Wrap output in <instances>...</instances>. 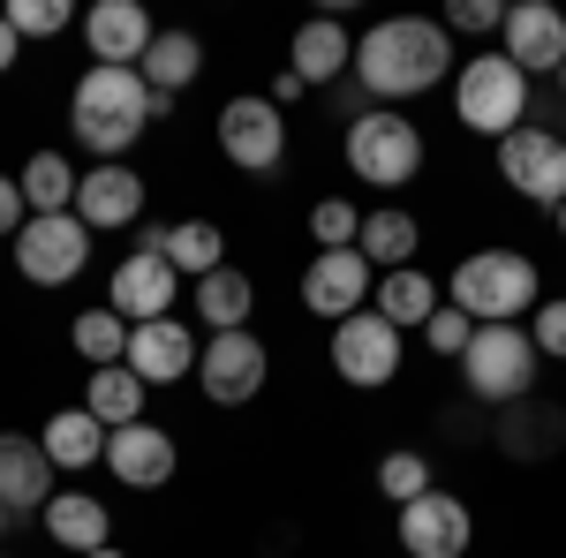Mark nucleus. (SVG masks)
Returning <instances> with one entry per match:
<instances>
[{
    "instance_id": "nucleus-1",
    "label": "nucleus",
    "mask_w": 566,
    "mask_h": 558,
    "mask_svg": "<svg viewBox=\"0 0 566 558\" xmlns=\"http://www.w3.org/2000/svg\"><path fill=\"white\" fill-rule=\"evenodd\" d=\"M453 69V31L431 23V15H386L355 39V84L370 91L378 106H400V98H423V91L446 84Z\"/></svg>"
},
{
    "instance_id": "nucleus-2",
    "label": "nucleus",
    "mask_w": 566,
    "mask_h": 558,
    "mask_svg": "<svg viewBox=\"0 0 566 558\" xmlns=\"http://www.w3.org/2000/svg\"><path fill=\"white\" fill-rule=\"evenodd\" d=\"M167 106H175V98H159L136 69L91 61L84 76H76V91H69V129L84 136V151H98V167H114L151 122H167Z\"/></svg>"
},
{
    "instance_id": "nucleus-3",
    "label": "nucleus",
    "mask_w": 566,
    "mask_h": 558,
    "mask_svg": "<svg viewBox=\"0 0 566 558\" xmlns=\"http://www.w3.org/2000/svg\"><path fill=\"white\" fill-rule=\"evenodd\" d=\"M453 309H469L476 325H522L544 302V272L522 257V250H476V257L453 264Z\"/></svg>"
},
{
    "instance_id": "nucleus-4",
    "label": "nucleus",
    "mask_w": 566,
    "mask_h": 558,
    "mask_svg": "<svg viewBox=\"0 0 566 558\" xmlns=\"http://www.w3.org/2000/svg\"><path fill=\"white\" fill-rule=\"evenodd\" d=\"M453 114L469 122L476 136H514L528 122V76L506 61V53H469L453 69Z\"/></svg>"
},
{
    "instance_id": "nucleus-5",
    "label": "nucleus",
    "mask_w": 566,
    "mask_h": 558,
    "mask_svg": "<svg viewBox=\"0 0 566 558\" xmlns=\"http://www.w3.org/2000/svg\"><path fill=\"white\" fill-rule=\"evenodd\" d=\"M340 151H348V173L370 181V189H408V181L423 173V129H416L408 114H392V106L355 114Z\"/></svg>"
},
{
    "instance_id": "nucleus-6",
    "label": "nucleus",
    "mask_w": 566,
    "mask_h": 558,
    "mask_svg": "<svg viewBox=\"0 0 566 558\" xmlns=\"http://www.w3.org/2000/svg\"><path fill=\"white\" fill-rule=\"evenodd\" d=\"M536 370H544V355L528 340V325H476V340L461 355V386L491 400V408H514L536 392Z\"/></svg>"
},
{
    "instance_id": "nucleus-7",
    "label": "nucleus",
    "mask_w": 566,
    "mask_h": 558,
    "mask_svg": "<svg viewBox=\"0 0 566 558\" xmlns=\"http://www.w3.org/2000/svg\"><path fill=\"white\" fill-rule=\"evenodd\" d=\"M84 264H91V227L76 212L23 219V234H15V272H23L31 287H69Z\"/></svg>"
},
{
    "instance_id": "nucleus-8",
    "label": "nucleus",
    "mask_w": 566,
    "mask_h": 558,
    "mask_svg": "<svg viewBox=\"0 0 566 558\" xmlns=\"http://www.w3.org/2000/svg\"><path fill=\"white\" fill-rule=\"evenodd\" d=\"M499 181H506L514 197H528V204H552V212H559L566 204V136L536 129V122H522L514 136H499Z\"/></svg>"
},
{
    "instance_id": "nucleus-9",
    "label": "nucleus",
    "mask_w": 566,
    "mask_h": 558,
    "mask_svg": "<svg viewBox=\"0 0 566 558\" xmlns=\"http://www.w3.org/2000/svg\"><path fill=\"white\" fill-rule=\"evenodd\" d=\"M219 151H227V167L242 173H272L287 159V114L272 106V98H227L219 106Z\"/></svg>"
},
{
    "instance_id": "nucleus-10",
    "label": "nucleus",
    "mask_w": 566,
    "mask_h": 558,
    "mask_svg": "<svg viewBox=\"0 0 566 558\" xmlns=\"http://www.w3.org/2000/svg\"><path fill=\"white\" fill-rule=\"evenodd\" d=\"M264 370H272V355H264L258 333H205V347H197V386H205V400H219V408L258 400Z\"/></svg>"
},
{
    "instance_id": "nucleus-11",
    "label": "nucleus",
    "mask_w": 566,
    "mask_h": 558,
    "mask_svg": "<svg viewBox=\"0 0 566 558\" xmlns=\"http://www.w3.org/2000/svg\"><path fill=\"white\" fill-rule=\"evenodd\" d=\"M333 370L348 378L355 392H378L400 378V333H392L378 309H355L333 325Z\"/></svg>"
},
{
    "instance_id": "nucleus-12",
    "label": "nucleus",
    "mask_w": 566,
    "mask_h": 558,
    "mask_svg": "<svg viewBox=\"0 0 566 558\" xmlns=\"http://www.w3.org/2000/svg\"><path fill=\"white\" fill-rule=\"evenodd\" d=\"M370 287H378V272L363 250H317L303 264V309L310 317H355V309H370Z\"/></svg>"
},
{
    "instance_id": "nucleus-13",
    "label": "nucleus",
    "mask_w": 566,
    "mask_h": 558,
    "mask_svg": "<svg viewBox=\"0 0 566 558\" xmlns=\"http://www.w3.org/2000/svg\"><path fill=\"white\" fill-rule=\"evenodd\" d=\"M476 544V514L453 491H423L416 506H400V551L408 558H469Z\"/></svg>"
},
{
    "instance_id": "nucleus-14",
    "label": "nucleus",
    "mask_w": 566,
    "mask_h": 558,
    "mask_svg": "<svg viewBox=\"0 0 566 558\" xmlns=\"http://www.w3.org/2000/svg\"><path fill=\"white\" fill-rule=\"evenodd\" d=\"M175 302H181V272L167 257H144V250H129L114 264V280H106V309H122L129 325L175 317Z\"/></svg>"
},
{
    "instance_id": "nucleus-15",
    "label": "nucleus",
    "mask_w": 566,
    "mask_h": 558,
    "mask_svg": "<svg viewBox=\"0 0 566 558\" xmlns=\"http://www.w3.org/2000/svg\"><path fill=\"white\" fill-rule=\"evenodd\" d=\"M106 468H114V483H129V491H167L181 453L159 423H122V430H106Z\"/></svg>"
},
{
    "instance_id": "nucleus-16",
    "label": "nucleus",
    "mask_w": 566,
    "mask_h": 558,
    "mask_svg": "<svg viewBox=\"0 0 566 558\" xmlns=\"http://www.w3.org/2000/svg\"><path fill=\"white\" fill-rule=\"evenodd\" d=\"M506 61L522 76H559L566 69V15L552 0H514L506 8Z\"/></svg>"
},
{
    "instance_id": "nucleus-17",
    "label": "nucleus",
    "mask_w": 566,
    "mask_h": 558,
    "mask_svg": "<svg viewBox=\"0 0 566 558\" xmlns=\"http://www.w3.org/2000/svg\"><path fill=\"white\" fill-rule=\"evenodd\" d=\"M151 39H159V23L144 15V0H98V8H84V45H91V61H106V69H136L151 53Z\"/></svg>"
},
{
    "instance_id": "nucleus-18",
    "label": "nucleus",
    "mask_w": 566,
    "mask_h": 558,
    "mask_svg": "<svg viewBox=\"0 0 566 558\" xmlns=\"http://www.w3.org/2000/svg\"><path fill=\"white\" fill-rule=\"evenodd\" d=\"M129 362L144 386H181V378H197V333L181 325V317H151V325H129Z\"/></svg>"
},
{
    "instance_id": "nucleus-19",
    "label": "nucleus",
    "mask_w": 566,
    "mask_h": 558,
    "mask_svg": "<svg viewBox=\"0 0 566 558\" xmlns=\"http://www.w3.org/2000/svg\"><path fill=\"white\" fill-rule=\"evenodd\" d=\"M53 461H45V445L39 438H23V430H0V506L8 514H45L53 506Z\"/></svg>"
},
{
    "instance_id": "nucleus-20",
    "label": "nucleus",
    "mask_w": 566,
    "mask_h": 558,
    "mask_svg": "<svg viewBox=\"0 0 566 558\" xmlns=\"http://www.w3.org/2000/svg\"><path fill=\"white\" fill-rule=\"evenodd\" d=\"M76 219H84L91 234H114V227H136L144 219V173L136 167H91L84 189H76Z\"/></svg>"
},
{
    "instance_id": "nucleus-21",
    "label": "nucleus",
    "mask_w": 566,
    "mask_h": 558,
    "mask_svg": "<svg viewBox=\"0 0 566 558\" xmlns=\"http://www.w3.org/2000/svg\"><path fill=\"white\" fill-rule=\"evenodd\" d=\"M499 453L506 461H552L566 453V408L559 400H514V408H499Z\"/></svg>"
},
{
    "instance_id": "nucleus-22",
    "label": "nucleus",
    "mask_w": 566,
    "mask_h": 558,
    "mask_svg": "<svg viewBox=\"0 0 566 558\" xmlns=\"http://www.w3.org/2000/svg\"><path fill=\"white\" fill-rule=\"evenodd\" d=\"M39 520H45V536H53L69 558H91V551H106V544H114V514H106L91 491H76V483H61V491H53V506H45Z\"/></svg>"
},
{
    "instance_id": "nucleus-23",
    "label": "nucleus",
    "mask_w": 566,
    "mask_h": 558,
    "mask_svg": "<svg viewBox=\"0 0 566 558\" xmlns=\"http://www.w3.org/2000/svg\"><path fill=\"white\" fill-rule=\"evenodd\" d=\"M39 445H45V461L61 475H84L106 461V423L91 415V408H53L39 423Z\"/></svg>"
},
{
    "instance_id": "nucleus-24",
    "label": "nucleus",
    "mask_w": 566,
    "mask_h": 558,
    "mask_svg": "<svg viewBox=\"0 0 566 558\" xmlns=\"http://www.w3.org/2000/svg\"><path fill=\"white\" fill-rule=\"evenodd\" d=\"M287 69L303 76V84H333V76H348L355 69V39L340 15H310L303 31H295V53H287Z\"/></svg>"
},
{
    "instance_id": "nucleus-25",
    "label": "nucleus",
    "mask_w": 566,
    "mask_h": 558,
    "mask_svg": "<svg viewBox=\"0 0 566 558\" xmlns=\"http://www.w3.org/2000/svg\"><path fill=\"white\" fill-rule=\"evenodd\" d=\"M370 309L386 317L392 333H423L438 309V280L431 272H416V264H400V272H386L378 287H370Z\"/></svg>"
},
{
    "instance_id": "nucleus-26",
    "label": "nucleus",
    "mask_w": 566,
    "mask_h": 558,
    "mask_svg": "<svg viewBox=\"0 0 566 558\" xmlns=\"http://www.w3.org/2000/svg\"><path fill=\"white\" fill-rule=\"evenodd\" d=\"M136 76L159 91V98H181V91L205 76V39H197V31H159L151 53L136 61Z\"/></svg>"
},
{
    "instance_id": "nucleus-27",
    "label": "nucleus",
    "mask_w": 566,
    "mask_h": 558,
    "mask_svg": "<svg viewBox=\"0 0 566 558\" xmlns=\"http://www.w3.org/2000/svg\"><path fill=\"white\" fill-rule=\"evenodd\" d=\"M189 302H197L205 333H250V309H258V287H250V272L219 264L212 280H197V287H189Z\"/></svg>"
},
{
    "instance_id": "nucleus-28",
    "label": "nucleus",
    "mask_w": 566,
    "mask_h": 558,
    "mask_svg": "<svg viewBox=\"0 0 566 558\" xmlns=\"http://www.w3.org/2000/svg\"><path fill=\"white\" fill-rule=\"evenodd\" d=\"M355 250L370 257V272H400V264H416V250H423V227L400 212V204H378V212H363Z\"/></svg>"
},
{
    "instance_id": "nucleus-29",
    "label": "nucleus",
    "mask_w": 566,
    "mask_h": 558,
    "mask_svg": "<svg viewBox=\"0 0 566 558\" xmlns=\"http://www.w3.org/2000/svg\"><path fill=\"white\" fill-rule=\"evenodd\" d=\"M15 181H23V204H31V219H45V212H76V189H84V173L69 167V151H31Z\"/></svg>"
},
{
    "instance_id": "nucleus-30",
    "label": "nucleus",
    "mask_w": 566,
    "mask_h": 558,
    "mask_svg": "<svg viewBox=\"0 0 566 558\" xmlns=\"http://www.w3.org/2000/svg\"><path fill=\"white\" fill-rule=\"evenodd\" d=\"M144 378H136L129 362H114V370H91L84 378V408L98 415L106 430H122V423H144Z\"/></svg>"
},
{
    "instance_id": "nucleus-31",
    "label": "nucleus",
    "mask_w": 566,
    "mask_h": 558,
    "mask_svg": "<svg viewBox=\"0 0 566 558\" xmlns=\"http://www.w3.org/2000/svg\"><path fill=\"white\" fill-rule=\"evenodd\" d=\"M167 264L197 287V280H212L219 264H227V234H219L212 219H181L175 234H167Z\"/></svg>"
},
{
    "instance_id": "nucleus-32",
    "label": "nucleus",
    "mask_w": 566,
    "mask_h": 558,
    "mask_svg": "<svg viewBox=\"0 0 566 558\" xmlns=\"http://www.w3.org/2000/svg\"><path fill=\"white\" fill-rule=\"evenodd\" d=\"M69 347H76V355H84L91 370H114V362H122V355H129V317H122V309H106V302H98V309H84V317H76V325H69Z\"/></svg>"
},
{
    "instance_id": "nucleus-33",
    "label": "nucleus",
    "mask_w": 566,
    "mask_h": 558,
    "mask_svg": "<svg viewBox=\"0 0 566 558\" xmlns=\"http://www.w3.org/2000/svg\"><path fill=\"white\" fill-rule=\"evenodd\" d=\"M378 491H386V506H416L423 491H438V483H431V461H423V453H408V445H400V453H386V461H378Z\"/></svg>"
},
{
    "instance_id": "nucleus-34",
    "label": "nucleus",
    "mask_w": 566,
    "mask_h": 558,
    "mask_svg": "<svg viewBox=\"0 0 566 558\" xmlns=\"http://www.w3.org/2000/svg\"><path fill=\"white\" fill-rule=\"evenodd\" d=\"M0 15H8V31H15V39H61V31L76 23V8H69V0H8Z\"/></svg>"
},
{
    "instance_id": "nucleus-35",
    "label": "nucleus",
    "mask_w": 566,
    "mask_h": 558,
    "mask_svg": "<svg viewBox=\"0 0 566 558\" xmlns=\"http://www.w3.org/2000/svg\"><path fill=\"white\" fill-rule=\"evenodd\" d=\"M355 234H363V212H355L348 197L310 204V242H317V250H355Z\"/></svg>"
},
{
    "instance_id": "nucleus-36",
    "label": "nucleus",
    "mask_w": 566,
    "mask_h": 558,
    "mask_svg": "<svg viewBox=\"0 0 566 558\" xmlns=\"http://www.w3.org/2000/svg\"><path fill=\"white\" fill-rule=\"evenodd\" d=\"M423 340H431L438 362H461V355H469V340H476V317H469V309H453V302H438L431 325H423Z\"/></svg>"
},
{
    "instance_id": "nucleus-37",
    "label": "nucleus",
    "mask_w": 566,
    "mask_h": 558,
    "mask_svg": "<svg viewBox=\"0 0 566 558\" xmlns=\"http://www.w3.org/2000/svg\"><path fill=\"white\" fill-rule=\"evenodd\" d=\"M528 340H536V355H544V362H566V302H536Z\"/></svg>"
},
{
    "instance_id": "nucleus-38",
    "label": "nucleus",
    "mask_w": 566,
    "mask_h": 558,
    "mask_svg": "<svg viewBox=\"0 0 566 558\" xmlns=\"http://www.w3.org/2000/svg\"><path fill=\"white\" fill-rule=\"evenodd\" d=\"M446 31H506V8H499V0H453V8H446Z\"/></svg>"
},
{
    "instance_id": "nucleus-39",
    "label": "nucleus",
    "mask_w": 566,
    "mask_h": 558,
    "mask_svg": "<svg viewBox=\"0 0 566 558\" xmlns=\"http://www.w3.org/2000/svg\"><path fill=\"white\" fill-rule=\"evenodd\" d=\"M23 219H31L23 181H15V173H0V242H8V234H23Z\"/></svg>"
},
{
    "instance_id": "nucleus-40",
    "label": "nucleus",
    "mask_w": 566,
    "mask_h": 558,
    "mask_svg": "<svg viewBox=\"0 0 566 558\" xmlns=\"http://www.w3.org/2000/svg\"><path fill=\"white\" fill-rule=\"evenodd\" d=\"M303 76H295V69H280V76H272V91H264V98H272V106H295V98H303Z\"/></svg>"
},
{
    "instance_id": "nucleus-41",
    "label": "nucleus",
    "mask_w": 566,
    "mask_h": 558,
    "mask_svg": "<svg viewBox=\"0 0 566 558\" xmlns=\"http://www.w3.org/2000/svg\"><path fill=\"white\" fill-rule=\"evenodd\" d=\"M15 53H23V39H15V31H8V15H0V76L15 69Z\"/></svg>"
},
{
    "instance_id": "nucleus-42",
    "label": "nucleus",
    "mask_w": 566,
    "mask_h": 558,
    "mask_svg": "<svg viewBox=\"0 0 566 558\" xmlns=\"http://www.w3.org/2000/svg\"><path fill=\"white\" fill-rule=\"evenodd\" d=\"M91 558H129V551H114V544H106V551H91Z\"/></svg>"
},
{
    "instance_id": "nucleus-43",
    "label": "nucleus",
    "mask_w": 566,
    "mask_h": 558,
    "mask_svg": "<svg viewBox=\"0 0 566 558\" xmlns=\"http://www.w3.org/2000/svg\"><path fill=\"white\" fill-rule=\"evenodd\" d=\"M552 219H559V242H566V204H559V212H552Z\"/></svg>"
},
{
    "instance_id": "nucleus-44",
    "label": "nucleus",
    "mask_w": 566,
    "mask_h": 558,
    "mask_svg": "<svg viewBox=\"0 0 566 558\" xmlns=\"http://www.w3.org/2000/svg\"><path fill=\"white\" fill-rule=\"evenodd\" d=\"M0 528H8V506H0Z\"/></svg>"
},
{
    "instance_id": "nucleus-45",
    "label": "nucleus",
    "mask_w": 566,
    "mask_h": 558,
    "mask_svg": "<svg viewBox=\"0 0 566 558\" xmlns=\"http://www.w3.org/2000/svg\"><path fill=\"white\" fill-rule=\"evenodd\" d=\"M559 91H566V69H559Z\"/></svg>"
},
{
    "instance_id": "nucleus-46",
    "label": "nucleus",
    "mask_w": 566,
    "mask_h": 558,
    "mask_svg": "<svg viewBox=\"0 0 566 558\" xmlns=\"http://www.w3.org/2000/svg\"><path fill=\"white\" fill-rule=\"evenodd\" d=\"M0 558H8V551H0Z\"/></svg>"
}]
</instances>
